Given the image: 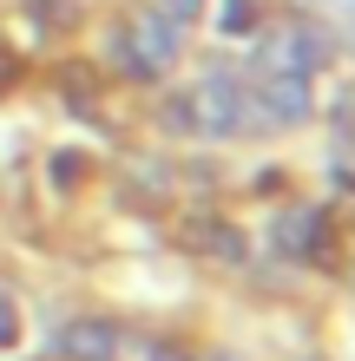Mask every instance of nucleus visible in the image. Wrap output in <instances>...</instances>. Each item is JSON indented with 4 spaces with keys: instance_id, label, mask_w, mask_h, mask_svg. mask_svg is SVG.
Returning a JSON list of instances; mask_svg holds the SVG:
<instances>
[{
    "instance_id": "obj_11",
    "label": "nucleus",
    "mask_w": 355,
    "mask_h": 361,
    "mask_svg": "<svg viewBox=\"0 0 355 361\" xmlns=\"http://www.w3.org/2000/svg\"><path fill=\"white\" fill-rule=\"evenodd\" d=\"M0 73H13V59H7V53H0ZM0 86H7V79H0Z\"/></svg>"
},
{
    "instance_id": "obj_7",
    "label": "nucleus",
    "mask_w": 355,
    "mask_h": 361,
    "mask_svg": "<svg viewBox=\"0 0 355 361\" xmlns=\"http://www.w3.org/2000/svg\"><path fill=\"white\" fill-rule=\"evenodd\" d=\"M323 250V217L316 210H283L277 217V257H316Z\"/></svg>"
},
{
    "instance_id": "obj_4",
    "label": "nucleus",
    "mask_w": 355,
    "mask_h": 361,
    "mask_svg": "<svg viewBox=\"0 0 355 361\" xmlns=\"http://www.w3.org/2000/svg\"><path fill=\"white\" fill-rule=\"evenodd\" d=\"M250 105H257L263 125H296L309 112V86L296 73H257L250 79Z\"/></svg>"
},
{
    "instance_id": "obj_9",
    "label": "nucleus",
    "mask_w": 355,
    "mask_h": 361,
    "mask_svg": "<svg viewBox=\"0 0 355 361\" xmlns=\"http://www.w3.org/2000/svg\"><path fill=\"white\" fill-rule=\"evenodd\" d=\"M158 7H164V13H178V20H191V13L204 7V0H158Z\"/></svg>"
},
{
    "instance_id": "obj_1",
    "label": "nucleus",
    "mask_w": 355,
    "mask_h": 361,
    "mask_svg": "<svg viewBox=\"0 0 355 361\" xmlns=\"http://www.w3.org/2000/svg\"><path fill=\"white\" fill-rule=\"evenodd\" d=\"M164 125L172 132H198V138H231V132H250L257 118V105H250V79L237 73H204L184 99L164 105Z\"/></svg>"
},
{
    "instance_id": "obj_5",
    "label": "nucleus",
    "mask_w": 355,
    "mask_h": 361,
    "mask_svg": "<svg viewBox=\"0 0 355 361\" xmlns=\"http://www.w3.org/2000/svg\"><path fill=\"white\" fill-rule=\"evenodd\" d=\"M184 250H198V257H211V263H243L250 257L243 230H231L224 217H184Z\"/></svg>"
},
{
    "instance_id": "obj_3",
    "label": "nucleus",
    "mask_w": 355,
    "mask_h": 361,
    "mask_svg": "<svg viewBox=\"0 0 355 361\" xmlns=\"http://www.w3.org/2000/svg\"><path fill=\"white\" fill-rule=\"evenodd\" d=\"M323 59H329L323 27H303V20H289V27L263 33V47H257V73H296V79H309Z\"/></svg>"
},
{
    "instance_id": "obj_6",
    "label": "nucleus",
    "mask_w": 355,
    "mask_h": 361,
    "mask_svg": "<svg viewBox=\"0 0 355 361\" xmlns=\"http://www.w3.org/2000/svg\"><path fill=\"white\" fill-rule=\"evenodd\" d=\"M119 348H125V335L112 322H73L59 335V355H73V361H112Z\"/></svg>"
},
{
    "instance_id": "obj_10",
    "label": "nucleus",
    "mask_w": 355,
    "mask_h": 361,
    "mask_svg": "<svg viewBox=\"0 0 355 361\" xmlns=\"http://www.w3.org/2000/svg\"><path fill=\"white\" fill-rule=\"evenodd\" d=\"M152 361H178V355H172V348H152Z\"/></svg>"
},
{
    "instance_id": "obj_2",
    "label": "nucleus",
    "mask_w": 355,
    "mask_h": 361,
    "mask_svg": "<svg viewBox=\"0 0 355 361\" xmlns=\"http://www.w3.org/2000/svg\"><path fill=\"white\" fill-rule=\"evenodd\" d=\"M184 27H191V20H178V13H164V7L138 13L132 27H125V39H119V59H125V66H132L138 79H152V73H164V66L178 59Z\"/></svg>"
},
{
    "instance_id": "obj_8",
    "label": "nucleus",
    "mask_w": 355,
    "mask_h": 361,
    "mask_svg": "<svg viewBox=\"0 0 355 361\" xmlns=\"http://www.w3.org/2000/svg\"><path fill=\"white\" fill-rule=\"evenodd\" d=\"M250 20H257L250 0H231V7H224V33H250Z\"/></svg>"
}]
</instances>
